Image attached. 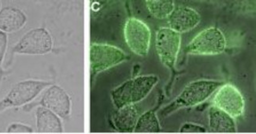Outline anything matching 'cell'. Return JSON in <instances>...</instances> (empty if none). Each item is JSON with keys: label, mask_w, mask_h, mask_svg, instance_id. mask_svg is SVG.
<instances>
[{"label": "cell", "mask_w": 256, "mask_h": 134, "mask_svg": "<svg viewBox=\"0 0 256 134\" xmlns=\"http://www.w3.org/2000/svg\"><path fill=\"white\" fill-rule=\"evenodd\" d=\"M156 75H144L130 79L112 92V98L116 108L135 104L143 100L150 94L157 83Z\"/></svg>", "instance_id": "cell-1"}, {"label": "cell", "mask_w": 256, "mask_h": 134, "mask_svg": "<svg viewBox=\"0 0 256 134\" xmlns=\"http://www.w3.org/2000/svg\"><path fill=\"white\" fill-rule=\"evenodd\" d=\"M224 84V82L214 80H198L186 86L180 95L173 102L164 108L162 116H168L180 108L193 106L208 99Z\"/></svg>", "instance_id": "cell-2"}, {"label": "cell", "mask_w": 256, "mask_h": 134, "mask_svg": "<svg viewBox=\"0 0 256 134\" xmlns=\"http://www.w3.org/2000/svg\"><path fill=\"white\" fill-rule=\"evenodd\" d=\"M52 82L27 80L13 86L8 95L0 101V113L8 108L22 106L35 99Z\"/></svg>", "instance_id": "cell-3"}, {"label": "cell", "mask_w": 256, "mask_h": 134, "mask_svg": "<svg viewBox=\"0 0 256 134\" xmlns=\"http://www.w3.org/2000/svg\"><path fill=\"white\" fill-rule=\"evenodd\" d=\"M226 42L224 35L217 28H209L196 36L186 48L188 54L212 56L222 53Z\"/></svg>", "instance_id": "cell-4"}, {"label": "cell", "mask_w": 256, "mask_h": 134, "mask_svg": "<svg viewBox=\"0 0 256 134\" xmlns=\"http://www.w3.org/2000/svg\"><path fill=\"white\" fill-rule=\"evenodd\" d=\"M118 48L106 44L93 43L90 48V66L92 74L100 73L128 60Z\"/></svg>", "instance_id": "cell-5"}, {"label": "cell", "mask_w": 256, "mask_h": 134, "mask_svg": "<svg viewBox=\"0 0 256 134\" xmlns=\"http://www.w3.org/2000/svg\"><path fill=\"white\" fill-rule=\"evenodd\" d=\"M180 34L170 28H160L156 32V52L162 64L176 74L175 64L180 47Z\"/></svg>", "instance_id": "cell-6"}, {"label": "cell", "mask_w": 256, "mask_h": 134, "mask_svg": "<svg viewBox=\"0 0 256 134\" xmlns=\"http://www.w3.org/2000/svg\"><path fill=\"white\" fill-rule=\"evenodd\" d=\"M52 46V36L45 28H34L23 36L12 49V54L41 56L50 52Z\"/></svg>", "instance_id": "cell-7"}, {"label": "cell", "mask_w": 256, "mask_h": 134, "mask_svg": "<svg viewBox=\"0 0 256 134\" xmlns=\"http://www.w3.org/2000/svg\"><path fill=\"white\" fill-rule=\"evenodd\" d=\"M124 40L132 52L146 56L150 43V31L147 24L135 18L127 20L124 28Z\"/></svg>", "instance_id": "cell-8"}, {"label": "cell", "mask_w": 256, "mask_h": 134, "mask_svg": "<svg viewBox=\"0 0 256 134\" xmlns=\"http://www.w3.org/2000/svg\"><path fill=\"white\" fill-rule=\"evenodd\" d=\"M214 106L228 113L234 118L243 116L245 102L240 92L231 84H222L213 100Z\"/></svg>", "instance_id": "cell-9"}, {"label": "cell", "mask_w": 256, "mask_h": 134, "mask_svg": "<svg viewBox=\"0 0 256 134\" xmlns=\"http://www.w3.org/2000/svg\"><path fill=\"white\" fill-rule=\"evenodd\" d=\"M39 104L54 112L62 118H67L70 114L71 102L68 94L58 86H52L45 92Z\"/></svg>", "instance_id": "cell-10"}, {"label": "cell", "mask_w": 256, "mask_h": 134, "mask_svg": "<svg viewBox=\"0 0 256 134\" xmlns=\"http://www.w3.org/2000/svg\"><path fill=\"white\" fill-rule=\"evenodd\" d=\"M167 19L169 28L180 34L196 27L200 22L201 18L195 10L186 6H179L174 8Z\"/></svg>", "instance_id": "cell-11"}, {"label": "cell", "mask_w": 256, "mask_h": 134, "mask_svg": "<svg viewBox=\"0 0 256 134\" xmlns=\"http://www.w3.org/2000/svg\"><path fill=\"white\" fill-rule=\"evenodd\" d=\"M209 126L214 132L232 134L236 132L235 118L216 106H210L209 113Z\"/></svg>", "instance_id": "cell-12"}, {"label": "cell", "mask_w": 256, "mask_h": 134, "mask_svg": "<svg viewBox=\"0 0 256 134\" xmlns=\"http://www.w3.org/2000/svg\"><path fill=\"white\" fill-rule=\"evenodd\" d=\"M139 118V112L135 104L126 105L118 108L114 114V125L122 132H134Z\"/></svg>", "instance_id": "cell-13"}, {"label": "cell", "mask_w": 256, "mask_h": 134, "mask_svg": "<svg viewBox=\"0 0 256 134\" xmlns=\"http://www.w3.org/2000/svg\"><path fill=\"white\" fill-rule=\"evenodd\" d=\"M36 126L40 134H62L61 120L54 112L44 106H39L36 110Z\"/></svg>", "instance_id": "cell-14"}, {"label": "cell", "mask_w": 256, "mask_h": 134, "mask_svg": "<svg viewBox=\"0 0 256 134\" xmlns=\"http://www.w3.org/2000/svg\"><path fill=\"white\" fill-rule=\"evenodd\" d=\"M27 18L22 10L18 8H4L0 10V30L4 32L18 31L26 24Z\"/></svg>", "instance_id": "cell-15"}, {"label": "cell", "mask_w": 256, "mask_h": 134, "mask_svg": "<svg viewBox=\"0 0 256 134\" xmlns=\"http://www.w3.org/2000/svg\"><path fill=\"white\" fill-rule=\"evenodd\" d=\"M161 130L160 122L156 112L148 110L138 118V122L134 128V132H158Z\"/></svg>", "instance_id": "cell-16"}, {"label": "cell", "mask_w": 256, "mask_h": 134, "mask_svg": "<svg viewBox=\"0 0 256 134\" xmlns=\"http://www.w3.org/2000/svg\"><path fill=\"white\" fill-rule=\"evenodd\" d=\"M146 6L149 12L158 19L167 18L175 8L172 0H148Z\"/></svg>", "instance_id": "cell-17"}, {"label": "cell", "mask_w": 256, "mask_h": 134, "mask_svg": "<svg viewBox=\"0 0 256 134\" xmlns=\"http://www.w3.org/2000/svg\"><path fill=\"white\" fill-rule=\"evenodd\" d=\"M6 47H8V35L6 32L0 30V84L2 82L4 75L8 74V72L2 70V64L4 61V56L6 53Z\"/></svg>", "instance_id": "cell-18"}, {"label": "cell", "mask_w": 256, "mask_h": 134, "mask_svg": "<svg viewBox=\"0 0 256 134\" xmlns=\"http://www.w3.org/2000/svg\"><path fill=\"white\" fill-rule=\"evenodd\" d=\"M8 134H32L34 130L28 126L20 123H13L8 128Z\"/></svg>", "instance_id": "cell-19"}, {"label": "cell", "mask_w": 256, "mask_h": 134, "mask_svg": "<svg viewBox=\"0 0 256 134\" xmlns=\"http://www.w3.org/2000/svg\"><path fill=\"white\" fill-rule=\"evenodd\" d=\"M180 132H193V134H204L206 128L201 126L193 123H184L180 128Z\"/></svg>", "instance_id": "cell-20"}, {"label": "cell", "mask_w": 256, "mask_h": 134, "mask_svg": "<svg viewBox=\"0 0 256 134\" xmlns=\"http://www.w3.org/2000/svg\"><path fill=\"white\" fill-rule=\"evenodd\" d=\"M0 9H1V2H0Z\"/></svg>", "instance_id": "cell-21"}]
</instances>
